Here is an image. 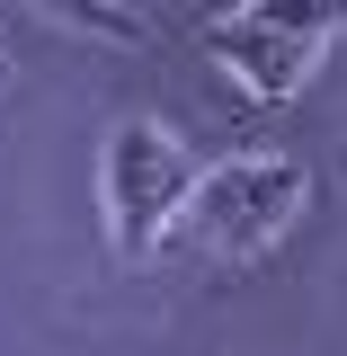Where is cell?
<instances>
[{"label": "cell", "instance_id": "obj_4", "mask_svg": "<svg viewBox=\"0 0 347 356\" xmlns=\"http://www.w3.org/2000/svg\"><path fill=\"white\" fill-rule=\"evenodd\" d=\"M54 18H72V27H89V36H116V44H143V18L134 9H116V0H45Z\"/></svg>", "mask_w": 347, "mask_h": 356}, {"label": "cell", "instance_id": "obj_5", "mask_svg": "<svg viewBox=\"0 0 347 356\" xmlns=\"http://www.w3.org/2000/svg\"><path fill=\"white\" fill-rule=\"evenodd\" d=\"M0 81H9V54H0Z\"/></svg>", "mask_w": 347, "mask_h": 356}, {"label": "cell", "instance_id": "obj_1", "mask_svg": "<svg viewBox=\"0 0 347 356\" xmlns=\"http://www.w3.org/2000/svg\"><path fill=\"white\" fill-rule=\"evenodd\" d=\"M196 178H205V170L187 161V143H178L170 125L125 116V125L107 134L98 196H107V241H116V259H152V250H161V232H178Z\"/></svg>", "mask_w": 347, "mask_h": 356}, {"label": "cell", "instance_id": "obj_2", "mask_svg": "<svg viewBox=\"0 0 347 356\" xmlns=\"http://www.w3.org/2000/svg\"><path fill=\"white\" fill-rule=\"evenodd\" d=\"M303 196H312V178L294 170V161H276V152H241V161H223V170L196 178L178 232H187L205 259H259L267 241L294 232Z\"/></svg>", "mask_w": 347, "mask_h": 356}, {"label": "cell", "instance_id": "obj_3", "mask_svg": "<svg viewBox=\"0 0 347 356\" xmlns=\"http://www.w3.org/2000/svg\"><path fill=\"white\" fill-rule=\"evenodd\" d=\"M347 27V0H241L232 18H214V54L250 98H294V89L321 72L330 36Z\"/></svg>", "mask_w": 347, "mask_h": 356}]
</instances>
